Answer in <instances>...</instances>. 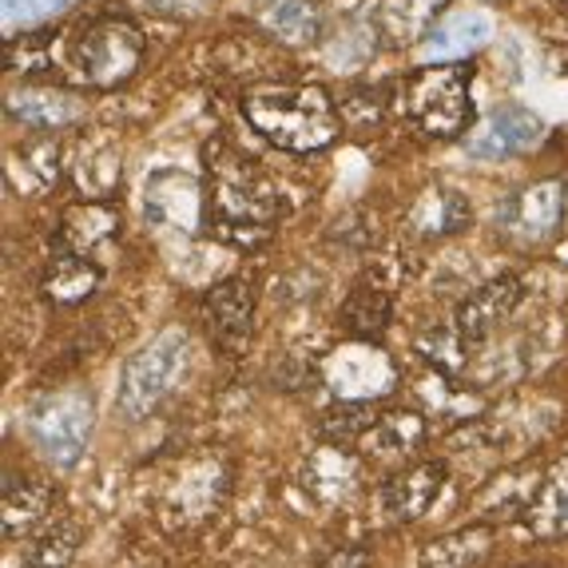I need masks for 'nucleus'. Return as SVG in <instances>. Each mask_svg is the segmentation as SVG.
<instances>
[{
  "mask_svg": "<svg viewBox=\"0 0 568 568\" xmlns=\"http://www.w3.org/2000/svg\"><path fill=\"white\" fill-rule=\"evenodd\" d=\"M207 175L211 231L231 246L266 243L283 219V200L275 183L255 168V160L239 155L231 143H207Z\"/></svg>",
  "mask_w": 568,
  "mask_h": 568,
  "instance_id": "obj_1",
  "label": "nucleus"
},
{
  "mask_svg": "<svg viewBox=\"0 0 568 568\" xmlns=\"http://www.w3.org/2000/svg\"><path fill=\"white\" fill-rule=\"evenodd\" d=\"M246 123L283 152H323L338 140L342 112L318 84H255L243 92Z\"/></svg>",
  "mask_w": 568,
  "mask_h": 568,
  "instance_id": "obj_2",
  "label": "nucleus"
},
{
  "mask_svg": "<svg viewBox=\"0 0 568 568\" xmlns=\"http://www.w3.org/2000/svg\"><path fill=\"white\" fill-rule=\"evenodd\" d=\"M187 366H191V334L183 326L160 331L140 354H132V358L123 362L120 394H115L120 414L128 422L152 417L180 389V382L187 378Z\"/></svg>",
  "mask_w": 568,
  "mask_h": 568,
  "instance_id": "obj_3",
  "label": "nucleus"
},
{
  "mask_svg": "<svg viewBox=\"0 0 568 568\" xmlns=\"http://www.w3.org/2000/svg\"><path fill=\"white\" fill-rule=\"evenodd\" d=\"M469 84H474L469 60H442L434 68H417L402 84V112L417 132L434 135V140H454L474 115Z\"/></svg>",
  "mask_w": 568,
  "mask_h": 568,
  "instance_id": "obj_4",
  "label": "nucleus"
},
{
  "mask_svg": "<svg viewBox=\"0 0 568 568\" xmlns=\"http://www.w3.org/2000/svg\"><path fill=\"white\" fill-rule=\"evenodd\" d=\"M148 40L128 17H92L68 37V68L88 88H120L140 72Z\"/></svg>",
  "mask_w": 568,
  "mask_h": 568,
  "instance_id": "obj_5",
  "label": "nucleus"
},
{
  "mask_svg": "<svg viewBox=\"0 0 568 568\" xmlns=\"http://www.w3.org/2000/svg\"><path fill=\"white\" fill-rule=\"evenodd\" d=\"M95 422V402L88 389H57L32 402L24 426H29L32 446L57 465V469H72L84 457L88 437H92Z\"/></svg>",
  "mask_w": 568,
  "mask_h": 568,
  "instance_id": "obj_6",
  "label": "nucleus"
},
{
  "mask_svg": "<svg viewBox=\"0 0 568 568\" xmlns=\"http://www.w3.org/2000/svg\"><path fill=\"white\" fill-rule=\"evenodd\" d=\"M565 207L568 183L549 175V180L529 183L521 195H513L505 211H497V227L517 246H545L549 239H557L560 223H565Z\"/></svg>",
  "mask_w": 568,
  "mask_h": 568,
  "instance_id": "obj_7",
  "label": "nucleus"
},
{
  "mask_svg": "<svg viewBox=\"0 0 568 568\" xmlns=\"http://www.w3.org/2000/svg\"><path fill=\"white\" fill-rule=\"evenodd\" d=\"M540 132H545V123H540V115L532 108L505 104V108H493L481 123L469 128L465 152L477 163H505L513 155L529 152L532 143L540 140Z\"/></svg>",
  "mask_w": 568,
  "mask_h": 568,
  "instance_id": "obj_8",
  "label": "nucleus"
},
{
  "mask_svg": "<svg viewBox=\"0 0 568 568\" xmlns=\"http://www.w3.org/2000/svg\"><path fill=\"white\" fill-rule=\"evenodd\" d=\"M521 298H525V286L517 275H497L485 286H477V291L457 306V318H454V331H457V338L465 342V351L485 346V342L517 314Z\"/></svg>",
  "mask_w": 568,
  "mask_h": 568,
  "instance_id": "obj_9",
  "label": "nucleus"
},
{
  "mask_svg": "<svg viewBox=\"0 0 568 568\" xmlns=\"http://www.w3.org/2000/svg\"><path fill=\"white\" fill-rule=\"evenodd\" d=\"M9 115L20 123V128H29V132H68V128H77L84 123L88 115V100L80 92H68V88L57 84H24L17 92H9L4 100Z\"/></svg>",
  "mask_w": 568,
  "mask_h": 568,
  "instance_id": "obj_10",
  "label": "nucleus"
},
{
  "mask_svg": "<svg viewBox=\"0 0 568 568\" xmlns=\"http://www.w3.org/2000/svg\"><path fill=\"white\" fill-rule=\"evenodd\" d=\"M227 489H231L227 465L215 462V457H203V462L187 465V469L180 474V481L171 485L168 517L175 525H183V529H191V525H203L211 513L223 505Z\"/></svg>",
  "mask_w": 568,
  "mask_h": 568,
  "instance_id": "obj_11",
  "label": "nucleus"
},
{
  "mask_svg": "<svg viewBox=\"0 0 568 568\" xmlns=\"http://www.w3.org/2000/svg\"><path fill=\"white\" fill-rule=\"evenodd\" d=\"M449 481V469L442 462H414L406 469L389 477L382 485V509L389 513V521L398 525H409L417 517H426L434 509V501L442 497Z\"/></svg>",
  "mask_w": 568,
  "mask_h": 568,
  "instance_id": "obj_12",
  "label": "nucleus"
},
{
  "mask_svg": "<svg viewBox=\"0 0 568 568\" xmlns=\"http://www.w3.org/2000/svg\"><path fill=\"white\" fill-rule=\"evenodd\" d=\"M203 323L223 346H243L255 331V286L246 278H227L203 298Z\"/></svg>",
  "mask_w": 568,
  "mask_h": 568,
  "instance_id": "obj_13",
  "label": "nucleus"
},
{
  "mask_svg": "<svg viewBox=\"0 0 568 568\" xmlns=\"http://www.w3.org/2000/svg\"><path fill=\"white\" fill-rule=\"evenodd\" d=\"M469 223H474V207H469V200H465L462 191H449V187H426L406 211V231L417 239H426V243H442V239L462 235Z\"/></svg>",
  "mask_w": 568,
  "mask_h": 568,
  "instance_id": "obj_14",
  "label": "nucleus"
},
{
  "mask_svg": "<svg viewBox=\"0 0 568 568\" xmlns=\"http://www.w3.org/2000/svg\"><path fill=\"white\" fill-rule=\"evenodd\" d=\"M68 171H72V180H77L84 200H112L123 180L120 148H115V140H108L100 132L84 135V140H77L72 155H68Z\"/></svg>",
  "mask_w": 568,
  "mask_h": 568,
  "instance_id": "obj_15",
  "label": "nucleus"
},
{
  "mask_svg": "<svg viewBox=\"0 0 568 568\" xmlns=\"http://www.w3.org/2000/svg\"><path fill=\"white\" fill-rule=\"evenodd\" d=\"M115 235H120V211L108 200H84V203H72L60 215L52 246H68V251H80V255L95 258L104 246L115 243Z\"/></svg>",
  "mask_w": 568,
  "mask_h": 568,
  "instance_id": "obj_16",
  "label": "nucleus"
},
{
  "mask_svg": "<svg viewBox=\"0 0 568 568\" xmlns=\"http://www.w3.org/2000/svg\"><path fill=\"white\" fill-rule=\"evenodd\" d=\"M255 24L286 48H311L323 37L326 17L318 0H255Z\"/></svg>",
  "mask_w": 568,
  "mask_h": 568,
  "instance_id": "obj_17",
  "label": "nucleus"
},
{
  "mask_svg": "<svg viewBox=\"0 0 568 568\" xmlns=\"http://www.w3.org/2000/svg\"><path fill=\"white\" fill-rule=\"evenodd\" d=\"M104 283V266L92 255L68 251V246H52V258L44 266V298L52 306H80L88 303Z\"/></svg>",
  "mask_w": 568,
  "mask_h": 568,
  "instance_id": "obj_18",
  "label": "nucleus"
},
{
  "mask_svg": "<svg viewBox=\"0 0 568 568\" xmlns=\"http://www.w3.org/2000/svg\"><path fill=\"white\" fill-rule=\"evenodd\" d=\"M426 417L422 414H406V409H389L374 422L366 437H362L358 454L369 457V462L378 465H406L417 449L426 446Z\"/></svg>",
  "mask_w": 568,
  "mask_h": 568,
  "instance_id": "obj_19",
  "label": "nucleus"
},
{
  "mask_svg": "<svg viewBox=\"0 0 568 568\" xmlns=\"http://www.w3.org/2000/svg\"><path fill=\"white\" fill-rule=\"evenodd\" d=\"M57 489L44 477L32 474H9L4 477V537L24 540L52 517Z\"/></svg>",
  "mask_w": 568,
  "mask_h": 568,
  "instance_id": "obj_20",
  "label": "nucleus"
},
{
  "mask_svg": "<svg viewBox=\"0 0 568 568\" xmlns=\"http://www.w3.org/2000/svg\"><path fill=\"white\" fill-rule=\"evenodd\" d=\"M540 477L545 469H532V465H513V469H501V474L485 481L477 489V509L485 513V521H525L532 497L540 489Z\"/></svg>",
  "mask_w": 568,
  "mask_h": 568,
  "instance_id": "obj_21",
  "label": "nucleus"
},
{
  "mask_svg": "<svg viewBox=\"0 0 568 568\" xmlns=\"http://www.w3.org/2000/svg\"><path fill=\"white\" fill-rule=\"evenodd\" d=\"M394 323V294L378 283H358L338 306V326L351 342L374 346Z\"/></svg>",
  "mask_w": 568,
  "mask_h": 568,
  "instance_id": "obj_22",
  "label": "nucleus"
},
{
  "mask_svg": "<svg viewBox=\"0 0 568 568\" xmlns=\"http://www.w3.org/2000/svg\"><path fill=\"white\" fill-rule=\"evenodd\" d=\"M143 203H148V215H152L155 223H168V227L191 231L203 219L200 187H195L187 175H180V171H160V175H152Z\"/></svg>",
  "mask_w": 568,
  "mask_h": 568,
  "instance_id": "obj_23",
  "label": "nucleus"
},
{
  "mask_svg": "<svg viewBox=\"0 0 568 568\" xmlns=\"http://www.w3.org/2000/svg\"><path fill=\"white\" fill-rule=\"evenodd\" d=\"M525 525L540 540L568 537V454L545 469L537 497H532L529 513H525Z\"/></svg>",
  "mask_w": 568,
  "mask_h": 568,
  "instance_id": "obj_24",
  "label": "nucleus"
},
{
  "mask_svg": "<svg viewBox=\"0 0 568 568\" xmlns=\"http://www.w3.org/2000/svg\"><path fill=\"white\" fill-rule=\"evenodd\" d=\"M493 552V525H465L457 532L429 540L422 549V568H481Z\"/></svg>",
  "mask_w": 568,
  "mask_h": 568,
  "instance_id": "obj_25",
  "label": "nucleus"
},
{
  "mask_svg": "<svg viewBox=\"0 0 568 568\" xmlns=\"http://www.w3.org/2000/svg\"><path fill=\"white\" fill-rule=\"evenodd\" d=\"M9 180L20 191H29V195L52 191L64 180V152H60V143L44 135V140H32L24 148H17L9 163Z\"/></svg>",
  "mask_w": 568,
  "mask_h": 568,
  "instance_id": "obj_26",
  "label": "nucleus"
},
{
  "mask_svg": "<svg viewBox=\"0 0 568 568\" xmlns=\"http://www.w3.org/2000/svg\"><path fill=\"white\" fill-rule=\"evenodd\" d=\"M493 37V20L485 12H462V17L442 20L426 37V48L434 60H469L477 48H485Z\"/></svg>",
  "mask_w": 568,
  "mask_h": 568,
  "instance_id": "obj_27",
  "label": "nucleus"
},
{
  "mask_svg": "<svg viewBox=\"0 0 568 568\" xmlns=\"http://www.w3.org/2000/svg\"><path fill=\"white\" fill-rule=\"evenodd\" d=\"M446 4L449 0H386L378 12V24L398 44H414V40H426L434 32L437 17L446 12Z\"/></svg>",
  "mask_w": 568,
  "mask_h": 568,
  "instance_id": "obj_28",
  "label": "nucleus"
},
{
  "mask_svg": "<svg viewBox=\"0 0 568 568\" xmlns=\"http://www.w3.org/2000/svg\"><path fill=\"white\" fill-rule=\"evenodd\" d=\"M378 409H374V402H338V406H331L323 414V422H318V437H323L326 446H346V449H358L362 437L374 429V422H378Z\"/></svg>",
  "mask_w": 568,
  "mask_h": 568,
  "instance_id": "obj_29",
  "label": "nucleus"
},
{
  "mask_svg": "<svg viewBox=\"0 0 568 568\" xmlns=\"http://www.w3.org/2000/svg\"><path fill=\"white\" fill-rule=\"evenodd\" d=\"M80 537H84V532H80L77 521L48 525L29 545L20 568H72V560H77V552H80Z\"/></svg>",
  "mask_w": 568,
  "mask_h": 568,
  "instance_id": "obj_30",
  "label": "nucleus"
},
{
  "mask_svg": "<svg viewBox=\"0 0 568 568\" xmlns=\"http://www.w3.org/2000/svg\"><path fill=\"white\" fill-rule=\"evenodd\" d=\"M4 57H9L12 72H48L57 64V48H52L48 32H24V37L12 32L9 44H4Z\"/></svg>",
  "mask_w": 568,
  "mask_h": 568,
  "instance_id": "obj_31",
  "label": "nucleus"
},
{
  "mask_svg": "<svg viewBox=\"0 0 568 568\" xmlns=\"http://www.w3.org/2000/svg\"><path fill=\"white\" fill-rule=\"evenodd\" d=\"M342 123H351L354 132H366V128H378L382 115H386V92L382 88H369V84H358L351 92L342 95Z\"/></svg>",
  "mask_w": 568,
  "mask_h": 568,
  "instance_id": "obj_32",
  "label": "nucleus"
},
{
  "mask_svg": "<svg viewBox=\"0 0 568 568\" xmlns=\"http://www.w3.org/2000/svg\"><path fill=\"white\" fill-rule=\"evenodd\" d=\"M326 239H331L334 246H342V251H369V246L378 243V219L369 215V211L354 207L334 219V227Z\"/></svg>",
  "mask_w": 568,
  "mask_h": 568,
  "instance_id": "obj_33",
  "label": "nucleus"
},
{
  "mask_svg": "<svg viewBox=\"0 0 568 568\" xmlns=\"http://www.w3.org/2000/svg\"><path fill=\"white\" fill-rule=\"evenodd\" d=\"M72 0H4V29L9 37L17 29H32V24H44L57 12H64Z\"/></svg>",
  "mask_w": 568,
  "mask_h": 568,
  "instance_id": "obj_34",
  "label": "nucleus"
},
{
  "mask_svg": "<svg viewBox=\"0 0 568 568\" xmlns=\"http://www.w3.org/2000/svg\"><path fill=\"white\" fill-rule=\"evenodd\" d=\"M143 4L168 20H195L215 9V0H143Z\"/></svg>",
  "mask_w": 568,
  "mask_h": 568,
  "instance_id": "obj_35",
  "label": "nucleus"
},
{
  "mask_svg": "<svg viewBox=\"0 0 568 568\" xmlns=\"http://www.w3.org/2000/svg\"><path fill=\"white\" fill-rule=\"evenodd\" d=\"M323 568H374V552L366 545H342L323 560Z\"/></svg>",
  "mask_w": 568,
  "mask_h": 568,
  "instance_id": "obj_36",
  "label": "nucleus"
},
{
  "mask_svg": "<svg viewBox=\"0 0 568 568\" xmlns=\"http://www.w3.org/2000/svg\"><path fill=\"white\" fill-rule=\"evenodd\" d=\"M565 4H568V0H565Z\"/></svg>",
  "mask_w": 568,
  "mask_h": 568,
  "instance_id": "obj_37",
  "label": "nucleus"
}]
</instances>
